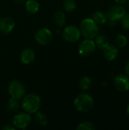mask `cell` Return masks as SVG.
I'll return each mask as SVG.
<instances>
[{
  "mask_svg": "<svg viewBox=\"0 0 129 130\" xmlns=\"http://www.w3.org/2000/svg\"><path fill=\"white\" fill-rule=\"evenodd\" d=\"M41 106V99L36 94H29L23 97L21 107L25 112L33 114L37 112Z\"/></svg>",
  "mask_w": 129,
  "mask_h": 130,
  "instance_id": "obj_1",
  "label": "cell"
},
{
  "mask_svg": "<svg viewBox=\"0 0 129 130\" xmlns=\"http://www.w3.org/2000/svg\"><path fill=\"white\" fill-rule=\"evenodd\" d=\"M79 29L81 34L87 39H94L99 33L98 24L92 18L84 19Z\"/></svg>",
  "mask_w": 129,
  "mask_h": 130,
  "instance_id": "obj_2",
  "label": "cell"
},
{
  "mask_svg": "<svg viewBox=\"0 0 129 130\" xmlns=\"http://www.w3.org/2000/svg\"><path fill=\"white\" fill-rule=\"evenodd\" d=\"M94 101L93 98L87 93L78 94L74 101L76 110L81 113H86L94 107Z\"/></svg>",
  "mask_w": 129,
  "mask_h": 130,
  "instance_id": "obj_3",
  "label": "cell"
},
{
  "mask_svg": "<svg viewBox=\"0 0 129 130\" xmlns=\"http://www.w3.org/2000/svg\"><path fill=\"white\" fill-rule=\"evenodd\" d=\"M8 93L11 98L19 101L24 96L25 87L21 82L17 80H14L9 84Z\"/></svg>",
  "mask_w": 129,
  "mask_h": 130,
  "instance_id": "obj_4",
  "label": "cell"
},
{
  "mask_svg": "<svg viewBox=\"0 0 129 130\" xmlns=\"http://www.w3.org/2000/svg\"><path fill=\"white\" fill-rule=\"evenodd\" d=\"M31 122L30 114L27 112H21L15 114L13 118V125L16 129H25Z\"/></svg>",
  "mask_w": 129,
  "mask_h": 130,
  "instance_id": "obj_5",
  "label": "cell"
},
{
  "mask_svg": "<svg viewBox=\"0 0 129 130\" xmlns=\"http://www.w3.org/2000/svg\"><path fill=\"white\" fill-rule=\"evenodd\" d=\"M81 31L78 27L74 25H69L66 27L62 31V36L63 38L70 43H74L78 41L80 37H81Z\"/></svg>",
  "mask_w": 129,
  "mask_h": 130,
  "instance_id": "obj_6",
  "label": "cell"
},
{
  "mask_svg": "<svg viewBox=\"0 0 129 130\" xmlns=\"http://www.w3.org/2000/svg\"><path fill=\"white\" fill-rule=\"evenodd\" d=\"M96 49V45L92 39H85L82 40L78 46V53L81 56H89L92 55Z\"/></svg>",
  "mask_w": 129,
  "mask_h": 130,
  "instance_id": "obj_7",
  "label": "cell"
},
{
  "mask_svg": "<svg viewBox=\"0 0 129 130\" xmlns=\"http://www.w3.org/2000/svg\"><path fill=\"white\" fill-rule=\"evenodd\" d=\"M126 14V10L125 8L121 5H116L112 6L108 12H107V19L109 21H117L119 20H121L122 17Z\"/></svg>",
  "mask_w": 129,
  "mask_h": 130,
  "instance_id": "obj_8",
  "label": "cell"
},
{
  "mask_svg": "<svg viewBox=\"0 0 129 130\" xmlns=\"http://www.w3.org/2000/svg\"><path fill=\"white\" fill-rule=\"evenodd\" d=\"M53 35L52 31L48 28H41L35 34L36 41L41 45H46L49 43L52 40Z\"/></svg>",
  "mask_w": 129,
  "mask_h": 130,
  "instance_id": "obj_9",
  "label": "cell"
},
{
  "mask_svg": "<svg viewBox=\"0 0 129 130\" xmlns=\"http://www.w3.org/2000/svg\"><path fill=\"white\" fill-rule=\"evenodd\" d=\"M114 85L116 88L121 92L129 91V76L126 74H119L115 77Z\"/></svg>",
  "mask_w": 129,
  "mask_h": 130,
  "instance_id": "obj_10",
  "label": "cell"
},
{
  "mask_svg": "<svg viewBox=\"0 0 129 130\" xmlns=\"http://www.w3.org/2000/svg\"><path fill=\"white\" fill-rule=\"evenodd\" d=\"M15 26L14 21L11 18H3L0 20V32L2 34L10 33Z\"/></svg>",
  "mask_w": 129,
  "mask_h": 130,
  "instance_id": "obj_11",
  "label": "cell"
},
{
  "mask_svg": "<svg viewBox=\"0 0 129 130\" xmlns=\"http://www.w3.org/2000/svg\"><path fill=\"white\" fill-rule=\"evenodd\" d=\"M119 54V48L113 44H109L103 50V56L108 61H113Z\"/></svg>",
  "mask_w": 129,
  "mask_h": 130,
  "instance_id": "obj_12",
  "label": "cell"
},
{
  "mask_svg": "<svg viewBox=\"0 0 129 130\" xmlns=\"http://www.w3.org/2000/svg\"><path fill=\"white\" fill-rule=\"evenodd\" d=\"M35 53L33 50L30 48L24 49L21 53V60L25 65H29L34 60Z\"/></svg>",
  "mask_w": 129,
  "mask_h": 130,
  "instance_id": "obj_13",
  "label": "cell"
},
{
  "mask_svg": "<svg viewBox=\"0 0 129 130\" xmlns=\"http://www.w3.org/2000/svg\"><path fill=\"white\" fill-rule=\"evenodd\" d=\"M94 43H95L96 47H97L102 50H103L109 44L108 38L103 34H97L95 37Z\"/></svg>",
  "mask_w": 129,
  "mask_h": 130,
  "instance_id": "obj_14",
  "label": "cell"
},
{
  "mask_svg": "<svg viewBox=\"0 0 129 130\" xmlns=\"http://www.w3.org/2000/svg\"><path fill=\"white\" fill-rule=\"evenodd\" d=\"M40 8V5L36 0H27L25 1V9L31 14H36Z\"/></svg>",
  "mask_w": 129,
  "mask_h": 130,
  "instance_id": "obj_15",
  "label": "cell"
},
{
  "mask_svg": "<svg viewBox=\"0 0 129 130\" xmlns=\"http://www.w3.org/2000/svg\"><path fill=\"white\" fill-rule=\"evenodd\" d=\"M92 19L97 24H103L107 21V16L104 12L100 11H97L93 14Z\"/></svg>",
  "mask_w": 129,
  "mask_h": 130,
  "instance_id": "obj_16",
  "label": "cell"
},
{
  "mask_svg": "<svg viewBox=\"0 0 129 130\" xmlns=\"http://www.w3.org/2000/svg\"><path fill=\"white\" fill-rule=\"evenodd\" d=\"M54 21L59 27H63L66 22V17L62 11H56L54 14Z\"/></svg>",
  "mask_w": 129,
  "mask_h": 130,
  "instance_id": "obj_17",
  "label": "cell"
},
{
  "mask_svg": "<svg viewBox=\"0 0 129 130\" xmlns=\"http://www.w3.org/2000/svg\"><path fill=\"white\" fill-rule=\"evenodd\" d=\"M34 120H35L36 123L41 126H45L48 123V119H47L46 116L40 112H38V111L35 113Z\"/></svg>",
  "mask_w": 129,
  "mask_h": 130,
  "instance_id": "obj_18",
  "label": "cell"
},
{
  "mask_svg": "<svg viewBox=\"0 0 129 130\" xmlns=\"http://www.w3.org/2000/svg\"><path fill=\"white\" fill-rule=\"evenodd\" d=\"M115 43H116V46L118 48H124L128 43V39L125 35L119 34L116 37Z\"/></svg>",
  "mask_w": 129,
  "mask_h": 130,
  "instance_id": "obj_19",
  "label": "cell"
},
{
  "mask_svg": "<svg viewBox=\"0 0 129 130\" xmlns=\"http://www.w3.org/2000/svg\"><path fill=\"white\" fill-rule=\"evenodd\" d=\"M7 108L8 110H10L11 112H17L20 108V103H19L18 100L11 98L8 102Z\"/></svg>",
  "mask_w": 129,
  "mask_h": 130,
  "instance_id": "obj_20",
  "label": "cell"
},
{
  "mask_svg": "<svg viewBox=\"0 0 129 130\" xmlns=\"http://www.w3.org/2000/svg\"><path fill=\"white\" fill-rule=\"evenodd\" d=\"M63 8L64 10L68 12L74 11L76 8L75 0H65L63 2Z\"/></svg>",
  "mask_w": 129,
  "mask_h": 130,
  "instance_id": "obj_21",
  "label": "cell"
},
{
  "mask_svg": "<svg viewBox=\"0 0 129 130\" xmlns=\"http://www.w3.org/2000/svg\"><path fill=\"white\" fill-rule=\"evenodd\" d=\"M91 83H92V81H91L90 78H89L87 76H84V77L81 78L79 84H80L81 88L83 90H87L90 87Z\"/></svg>",
  "mask_w": 129,
  "mask_h": 130,
  "instance_id": "obj_22",
  "label": "cell"
},
{
  "mask_svg": "<svg viewBox=\"0 0 129 130\" xmlns=\"http://www.w3.org/2000/svg\"><path fill=\"white\" fill-rule=\"evenodd\" d=\"M77 129L78 130H94L95 129V126H94V124L90 122H82L81 123L78 124V126H77Z\"/></svg>",
  "mask_w": 129,
  "mask_h": 130,
  "instance_id": "obj_23",
  "label": "cell"
},
{
  "mask_svg": "<svg viewBox=\"0 0 129 130\" xmlns=\"http://www.w3.org/2000/svg\"><path fill=\"white\" fill-rule=\"evenodd\" d=\"M121 21H122V27L125 30H129V13H126L122 17Z\"/></svg>",
  "mask_w": 129,
  "mask_h": 130,
  "instance_id": "obj_24",
  "label": "cell"
},
{
  "mask_svg": "<svg viewBox=\"0 0 129 130\" xmlns=\"http://www.w3.org/2000/svg\"><path fill=\"white\" fill-rule=\"evenodd\" d=\"M3 130H15L16 128L14 125H11V124H8V125H6L3 128H2Z\"/></svg>",
  "mask_w": 129,
  "mask_h": 130,
  "instance_id": "obj_25",
  "label": "cell"
},
{
  "mask_svg": "<svg viewBox=\"0 0 129 130\" xmlns=\"http://www.w3.org/2000/svg\"><path fill=\"white\" fill-rule=\"evenodd\" d=\"M125 74L129 76V61L126 63L125 66Z\"/></svg>",
  "mask_w": 129,
  "mask_h": 130,
  "instance_id": "obj_26",
  "label": "cell"
},
{
  "mask_svg": "<svg viewBox=\"0 0 129 130\" xmlns=\"http://www.w3.org/2000/svg\"><path fill=\"white\" fill-rule=\"evenodd\" d=\"M115 1L119 5H124L125 3H127L128 0H115Z\"/></svg>",
  "mask_w": 129,
  "mask_h": 130,
  "instance_id": "obj_27",
  "label": "cell"
},
{
  "mask_svg": "<svg viewBox=\"0 0 129 130\" xmlns=\"http://www.w3.org/2000/svg\"><path fill=\"white\" fill-rule=\"evenodd\" d=\"M26 0H14V2L17 3V4H21V3H24Z\"/></svg>",
  "mask_w": 129,
  "mask_h": 130,
  "instance_id": "obj_28",
  "label": "cell"
},
{
  "mask_svg": "<svg viewBox=\"0 0 129 130\" xmlns=\"http://www.w3.org/2000/svg\"><path fill=\"white\" fill-rule=\"evenodd\" d=\"M126 111H127V113L129 116V104H128V107H127V109H126Z\"/></svg>",
  "mask_w": 129,
  "mask_h": 130,
  "instance_id": "obj_29",
  "label": "cell"
},
{
  "mask_svg": "<svg viewBox=\"0 0 129 130\" xmlns=\"http://www.w3.org/2000/svg\"><path fill=\"white\" fill-rule=\"evenodd\" d=\"M128 7H129V0H128Z\"/></svg>",
  "mask_w": 129,
  "mask_h": 130,
  "instance_id": "obj_30",
  "label": "cell"
}]
</instances>
